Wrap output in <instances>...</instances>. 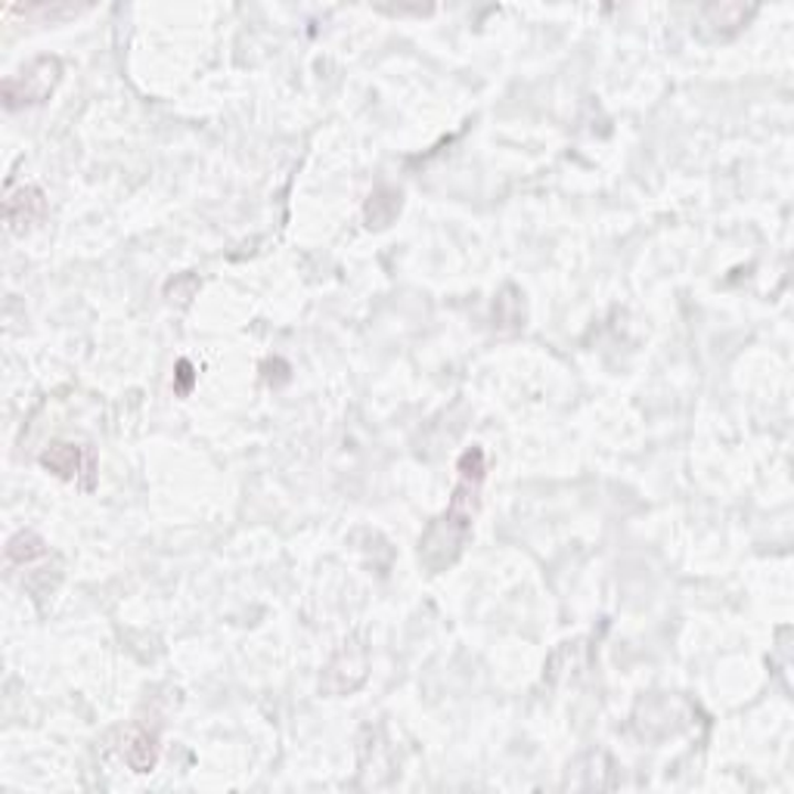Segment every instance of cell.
Wrapping results in <instances>:
<instances>
[{"instance_id":"cell-1","label":"cell","mask_w":794,"mask_h":794,"mask_svg":"<svg viewBox=\"0 0 794 794\" xmlns=\"http://www.w3.org/2000/svg\"><path fill=\"white\" fill-rule=\"evenodd\" d=\"M484 450L481 447H469L457 472L460 481L453 487V496L447 503V513L431 522L426 537L419 540V559L429 565L431 571H444L447 565L457 562V556L463 552L465 540L472 534V518L479 513V494L484 484Z\"/></svg>"},{"instance_id":"cell-7","label":"cell","mask_w":794,"mask_h":794,"mask_svg":"<svg viewBox=\"0 0 794 794\" xmlns=\"http://www.w3.org/2000/svg\"><path fill=\"white\" fill-rule=\"evenodd\" d=\"M754 13H758L754 7H742V3H713V7H708V10L701 13V29H711V25L723 22L720 37H723V34H736Z\"/></svg>"},{"instance_id":"cell-2","label":"cell","mask_w":794,"mask_h":794,"mask_svg":"<svg viewBox=\"0 0 794 794\" xmlns=\"http://www.w3.org/2000/svg\"><path fill=\"white\" fill-rule=\"evenodd\" d=\"M60 82H63V63L56 56H37L29 66L19 68L17 75L3 78L0 97H3V106L10 112H17V109L47 103Z\"/></svg>"},{"instance_id":"cell-9","label":"cell","mask_w":794,"mask_h":794,"mask_svg":"<svg viewBox=\"0 0 794 794\" xmlns=\"http://www.w3.org/2000/svg\"><path fill=\"white\" fill-rule=\"evenodd\" d=\"M41 556H47V544L32 530H19L17 537L7 544V562L10 565H29Z\"/></svg>"},{"instance_id":"cell-3","label":"cell","mask_w":794,"mask_h":794,"mask_svg":"<svg viewBox=\"0 0 794 794\" xmlns=\"http://www.w3.org/2000/svg\"><path fill=\"white\" fill-rule=\"evenodd\" d=\"M366 679V645L361 640H347L335 658L326 667V677H323V693L330 695H347L354 693L361 683Z\"/></svg>"},{"instance_id":"cell-6","label":"cell","mask_w":794,"mask_h":794,"mask_svg":"<svg viewBox=\"0 0 794 794\" xmlns=\"http://www.w3.org/2000/svg\"><path fill=\"white\" fill-rule=\"evenodd\" d=\"M121 758L131 766L133 773H149L159 761V744L155 736L143 727H131L121 739Z\"/></svg>"},{"instance_id":"cell-4","label":"cell","mask_w":794,"mask_h":794,"mask_svg":"<svg viewBox=\"0 0 794 794\" xmlns=\"http://www.w3.org/2000/svg\"><path fill=\"white\" fill-rule=\"evenodd\" d=\"M41 465L60 479L82 481L84 475H94V453L87 447L60 441V444H50V450L41 453Z\"/></svg>"},{"instance_id":"cell-5","label":"cell","mask_w":794,"mask_h":794,"mask_svg":"<svg viewBox=\"0 0 794 794\" xmlns=\"http://www.w3.org/2000/svg\"><path fill=\"white\" fill-rule=\"evenodd\" d=\"M47 212L44 193L37 186H19V190H7L3 198V215L13 233H25L32 224H37Z\"/></svg>"},{"instance_id":"cell-8","label":"cell","mask_w":794,"mask_h":794,"mask_svg":"<svg viewBox=\"0 0 794 794\" xmlns=\"http://www.w3.org/2000/svg\"><path fill=\"white\" fill-rule=\"evenodd\" d=\"M400 212V193L391 190V186H379L369 202H366V227H373V230H382V227H388L391 221L397 217Z\"/></svg>"}]
</instances>
